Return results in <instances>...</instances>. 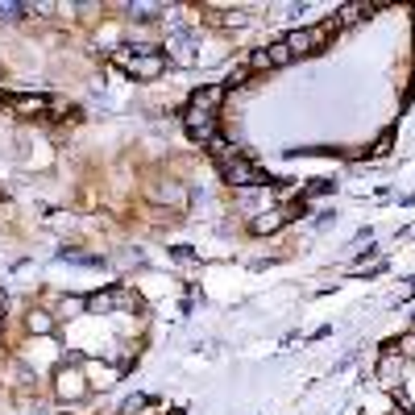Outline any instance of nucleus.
I'll list each match as a JSON object with an SVG mask.
<instances>
[{
	"label": "nucleus",
	"mask_w": 415,
	"mask_h": 415,
	"mask_svg": "<svg viewBox=\"0 0 415 415\" xmlns=\"http://www.w3.org/2000/svg\"><path fill=\"white\" fill-rule=\"evenodd\" d=\"M337 33V21H324V25H312V29H299V33H291L287 38V46H291L295 58H303V54H316V50H324V42Z\"/></svg>",
	"instance_id": "2"
},
{
	"label": "nucleus",
	"mask_w": 415,
	"mask_h": 415,
	"mask_svg": "<svg viewBox=\"0 0 415 415\" xmlns=\"http://www.w3.org/2000/svg\"><path fill=\"white\" fill-rule=\"evenodd\" d=\"M295 212H303V208H278V212H270V216H258L253 220V233H274L278 224H287Z\"/></svg>",
	"instance_id": "5"
},
{
	"label": "nucleus",
	"mask_w": 415,
	"mask_h": 415,
	"mask_svg": "<svg viewBox=\"0 0 415 415\" xmlns=\"http://www.w3.org/2000/svg\"><path fill=\"white\" fill-rule=\"evenodd\" d=\"M29 324H33L38 332H46V328H50V316H42V312H38V316H29Z\"/></svg>",
	"instance_id": "7"
},
{
	"label": "nucleus",
	"mask_w": 415,
	"mask_h": 415,
	"mask_svg": "<svg viewBox=\"0 0 415 415\" xmlns=\"http://www.w3.org/2000/svg\"><path fill=\"white\" fill-rule=\"evenodd\" d=\"M224 179H228L233 187H262V183H270V174L258 171V167H253V162H245V158L224 162Z\"/></svg>",
	"instance_id": "4"
},
{
	"label": "nucleus",
	"mask_w": 415,
	"mask_h": 415,
	"mask_svg": "<svg viewBox=\"0 0 415 415\" xmlns=\"http://www.w3.org/2000/svg\"><path fill=\"white\" fill-rule=\"evenodd\" d=\"M382 374H378V378H382V387H394V382H403V357H399V353H387V357H382Z\"/></svg>",
	"instance_id": "6"
},
{
	"label": "nucleus",
	"mask_w": 415,
	"mask_h": 415,
	"mask_svg": "<svg viewBox=\"0 0 415 415\" xmlns=\"http://www.w3.org/2000/svg\"><path fill=\"white\" fill-rule=\"evenodd\" d=\"M117 63H121L129 75H137V79H149V75H158L162 67H167L158 50H137V46H133V50H121V54H117Z\"/></svg>",
	"instance_id": "3"
},
{
	"label": "nucleus",
	"mask_w": 415,
	"mask_h": 415,
	"mask_svg": "<svg viewBox=\"0 0 415 415\" xmlns=\"http://www.w3.org/2000/svg\"><path fill=\"white\" fill-rule=\"evenodd\" d=\"M220 100H224V88H199L191 104H187V112H183V125H187V133L204 142V146H212L220 133H216V117H220Z\"/></svg>",
	"instance_id": "1"
}]
</instances>
